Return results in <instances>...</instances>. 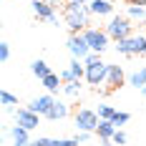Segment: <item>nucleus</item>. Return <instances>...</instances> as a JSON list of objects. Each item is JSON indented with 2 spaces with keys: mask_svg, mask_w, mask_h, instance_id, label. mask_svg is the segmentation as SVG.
I'll return each instance as SVG.
<instances>
[{
  "mask_svg": "<svg viewBox=\"0 0 146 146\" xmlns=\"http://www.w3.org/2000/svg\"><path fill=\"white\" fill-rule=\"evenodd\" d=\"M113 113H116V108H113V106H106V103H101V106H98V116L106 118V121H111V118H113Z\"/></svg>",
  "mask_w": 146,
  "mask_h": 146,
  "instance_id": "obj_23",
  "label": "nucleus"
},
{
  "mask_svg": "<svg viewBox=\"0 0 146 146\" xmlns=\"http://www.w3.org/2000/svg\"><path fill=\"white\" fill-rule=\"evenodd\" d=\"M71 3H78V5H88V0H71Z\"/></svg>",
  "mask_w": 146,
  "mask_h": 146,
  "instance_id": "obj_30",
  "label": "nucleus"
},
{
  "mask_svg": "<svg viewBox=\"0 0 146 146\" xmlns=\"http://www.w3.org/2000/svg\"><path fill=\"white\" fill-rule=\"evenodd\" d=\"M106 76H108V63L98 60V63L86 66V83L88 86H103L106 83Z\"/></svg>",
  "mask_w": 146,
  "mask_h": 146,
  "instance_id": "obj_7",
  "label": "nucleus"
},
{
  "mask_svg": "<svg viewBox=\"0 0 146 146\" xmlns=\"http://www.w3.org/2000/svg\"><path fill=\"white\" fill-rule=\"evenodd\" d=\"M0 101H3V106H15V103H18V96L10 93V91H3V93H0Z\"/></svg>",
  "mask_w": 146,
  "mask_h": 146,
  "instance_id": "obj_24",
  "label": "nucleus"
},
{
  "mask_svg": "<svg viewBox=\"0 0 146 146\" xmlns=\"http://www.w3.org/2000/svg\"><path fill=\"white\" fill-rule=\"evenodd\" d=\"M129 18H133V20H144L146 18V8L144 5H129Z\"/></svg>",
  "mask_w": 146,
  "mask_h": 146,
  "instance_id": "obj_21",
  "label": "nucleus"
},
{
  "mask_svg": "<svg viewBox=\"0 0 146 146\" xmlns=\"http://www.w3.org/2000/svg\"><path fill=\"white\" fill-rule=\"evenodd\" d=\"M15 121H18V126H23V129H28V131L38 129V113H35V111H30L28 106L15 111Z\"/></svg>",
  "mask_w": 146,
  "mask_h": 146,
  "instance_id": "obj_10",
  "label": "nucleus"
},
{
  "mask_svg": "<svg viewBox=\"0 0 146 146\" xmlns=\"http://www.w3.org/2000/svg\"><path fill=\"white\" fill-rule=\"evenodd\" d=\"M98 123H101V116H98L96 111H91V108L76 111V129H78V131L93 133L96 129H98Z\"/></svg>",
  "mask_w": 146,
  "mask_h": 146,
  "instance_id": "obj_3",
  "label": "nucleus"
},
{
  "mask_svg": "<svg viewBox=\"0 0 146 146\" xmlns=\"http://www.w3.org/2000/svg\"><path fill=\"white\" fill-rule=\"evenodd\" d=\"M40 83L48 88V93H56V91H60V88H63V86H60V83H63V78H60L58 73H50V76H45Z\"/></svg>",
  "mask_w": 146,
  "mask_h": 146,
  "instance_id": "obj_16",
  "label": "nucleus"
},
{
  "mask_svg": "<svg viewBox=\"0 0 146 146\" xmlns=\"http://www.w3.org/2000/svg\"><path fill=\"white\" fill-rule=\"evenodd\" d=\"M98 60H101V53H88L83 63H86V66H91V63H98Z\"/></svg>",
  "mask_w": 146,
  "mask_h": 146,
  "instance_id": "obj_28",
  "label": "nucleus"
},
{
  "mask_svg": "<svg viewBox=\"0 0 146 146\" xmlns=\"http://www.w3.org/2000/svg\"><path fill=\"white\" fill-rule=\"evenodd\" d=\"M129 83L136 88H146V66H141V68H136V71L129 76Z\"/></svg>",
  "mask_w": 146,
  "mask_h": 146,
  "instance_id": "obj_18",
  "label": "nucleus"
},
{
  "mask_svg": "<svg viewBox=\"0 0 146 146\" xmlns=\"http://www.w3.org/2000/svg\"><path fill=\"white\" fill-rule=\"evenodd\" d=\"M60 78H63V83H71V81H81V78H86V63L78 58H73L68 63V68L60 73Z\"/></svg>",
  "mask_w": 146,
  "mask_h": 146,
  "instance_id": "obj_8",
  "label": "nucleus"
},
{
  "mask_svg": "<svg viewBox=\"0 0 146 146\" xmlns=\"http://www.w3.org/2000/svg\"><path fill=\"white\" fill-rule=\"evenodd\" d=\"M13 141H15V146H30V141H28V129H23V126H13Z\"/></svg>",
  "mask_w": 146,
  "mask_h": 146,
  "instance_id": "obj_19",
  "label": "nucleus"
},
{
  "mask_svg": "<svg viewBox=\"0 0 146 146\" xmlns=\"http://www.w3.org/2000/svg\"><path fill=\"white\" fill-rule=\"evenodd\" d=\"M68 50H71L73 58L86 60V56L91 53V45H88L86 35H83V33H71V38H68Z\"/></svg>",
  "mask_w": 146,
  "mask_h": 146,
  "instance_id": "obj_6",
  "label": "nucleus"
},
{
  "mask_svg": "<svg viewBox=\"0 0 146 146\" xmlns=\"http://www.w3.org/2000/svg\"><path fill=\"white\" fill-rule=\"evenodd\" d=\"M45 3H50V5H56V3H58V0H45Z\"/></svg>",
  "mask_w": 146,
  "mask_h": 146,
  "instance_id": "obj_31",
  "label": "nucleus"
},
{
  "mask_svg": "<svg viewBox=\"0 0 146 146\" xmlns=\"http://www.w3.org/2000/svg\"><path fill=\"white\" fill-rule=\"evenodd\" d=\"M53 103H56L53 93H45V96H38V98H33L28 108H30V111H35L38 116H48V111L53 108Z\"/></svg>",
  "mask_w": 146,
  "mask_h": 146,
  "instance_id": "obj_11",
  "label": "nucleus"
},
{
  "mask_svg": "<svg viewBox=\"0 0 146 146\" xmlns=\"http://www.w3.org/2000/svg\"><path fill=\"white\" fill-rule=\"evenodd\" d=\"M116 50L123 56H141V53H146V38L144 35H131L126 40H118Z\"/></svg>",
  "mask_w": 146,
  "mask_h": 146,
  "instance_id": "obj_5",
  "label": "nucleus"
},
{
  "mask_svg": "<svg viewBox=\"0 0 146 146\" xmlns=\"http://www.w3.org/2000/svg\"><path fill=\"white\" fill-rule=\"evenodd\" d=\"M126 3H129V5H144L146 8V0H126Z\"/></svg>",
  "mask_w": 146,
  "mask_h": 146,
  "instance_id": "obj_29",
  "label": "nucleus"
},
{
  "mask_svg": "<svg viewBox=\"0 0 146 146\" xmlns=\"http://www.w3.org/2000/svg\"><path fill=\"white\" fill-rule=\"evenodd\" d=\"M129 118H131V116H129L126 111H116L111 121H113V126H116V129H118V126H126V123H129Z\"/></svg>",
  "mask_w": 146,
  "mask_h": 146,
  "instance_id": "obj_22",
  "label": "nucleus"
},
{
  "mask_svg": "<svg viewBox=\"0 0 146 146\" xmlns=\"http://www.w3.org/2000/svg\"><path fill=\"white\" fill-rule=\"evenodd\" d=\"M66 116H68V106H66L63 101H56V103H53V108L48 111V116H45V118L58 121V118H66Z\"/></svg>",
  "mask_w": 146,
  "mask_h": 146,
  "instance_id": "obj_17",
  "label": "nucleus"
},
{
  "mask_svg": "<svg viewBox=\"0 0 146 146\" xmlns=\"http://www.w3.org/2000/svg\"><path fill=\"white\" fill-rule=\"evenodd\" d=\"M116 126H113V121H106V118H101V123H98V129H96V133H98V139H113L116 136Z\"/></svg>",
  "mask_w": 146,
  "mask_h": 146,
  "instance_id": "obj_15",
  "label": "nucleus"
},
{
  "mask_svg": "<svg viewBox=\"0 0 146 146\" xmlns=\"http://www.w3.org/2000/svg\"><path fill=\"white\" fill-rule=\"evenodd\" d=\"M63 18H66V25H68L71 33L88 30V25H91V10H88V5L68 3V5L63 8Z\"/></svg>",
  "mask_w": 146,
  "mask_h": 146,
  "instance_id": "obj_1",
  "label": "nucleus"
},
{
  "mask_svg": "<svg viewBox=\"0 0 146 146\" xmlns=\"http://www.w3.org/2000/svg\"><path fill=\"white\" fill-rule=\"evenodd\" d=\"M63 91H66L68 96H78V91H81V81H71V83H66Z\"/></svg>",
  "mask_w": 146,
  "mask_h": 146,
  "instance_id": "obj_25",
  "label": "nucleus"
},
{
  "mask_svg": "<svg viewBox=\"0 0 146 146\" xmlns=\"http://www.w3.org/2000/svg\"><path fill=\"white\" fill-rule=\"evenodd\" d=\"M111 141H113V144H116V146H123V144H126V141H129V139H126V133H123V131H121V129H118V131H116V136H113Z\"/></svg>",
  "mask_w": 146,
  "mask_h": 146,
  "instance_id": "obj_26",
  "label": "nucleus"
},
{
  "mask_svg": "<svg viewBox=\"0 0 146 146\" xmlns=\"http://www.w3.org/2000/svg\"><path fill=\"white\" fill-rule=\"evenodd\" d=\"M106 33L113 38V40H126V38H131L133 35V25H131V18H126V15H113L111 18V23L106 25Z\"/></svg>",
  "mask_w": 146,
  "mask_h": 146,
  "instance_id": "obj_2",
  "label": "nucleus"
},
{
  "mask_svg": "<svg viewBox=\"0 0 146 146\" xmlns=\"http://www.w3.org/2000/svg\"><path fill=\"white\" fill-rule=\"evenodd\" d=\"M8 58H10V45H8V43H3V45H0V60L5 63Z\"/></svg>",
  "mask_w": 146,
  "mask_h": 146,
  "instance_id": "obj_27",
  "label": "nucleus"
},
{
  "mask_svg": "<svg viewBox=\"0 0 146 146\" xmlns=\"http://www.w3.org/2000/svg\"><path fill=\"white\" fill-rule=\"evenodd\" d=\"M123 81H126V76H123V68L121 66H108V76H106V93H113L116 88L123 86Z\"/></svg>",
  "mask_w": 146,
  "mask_h": 146,
  "instance_id": "obj_9",
  "label": "nucleus"
},
{
  "mask_svg": "<svg viewBox=\"0 0 146 146\" xmlns=\"http://www.w3.org/2000/svg\"><path fill=\"white\" fill-rule=\"evenodd\" d=\"M33 73H35V76H38L40 81H43L45 76H50V73H53V71H50V66H48L45 60H40V58H38V60H35V63H33Z\"/></svg>",
  "mask_w": 146,
  "mask_h": 146,
  "instance_id": "obj_20",
  "label": "nucleus"
},
{
  "mask_svg": "<svg viewBox=\"0 0 146 146\" xmlns=\"http://www.w3.org/2000/svg\"><path fill=\"white\" fill-rule=\"evenodd\" d=\"M141 91H144V96H146V88H141Z\"/></svg>",
  "mask_w": 146,
  "mask_h": 146,
  "instance_id": "obj_32",
  "label": "nucleus"
},
{
  "mask_svg": "<svg viewBox=\"0 0 146 146\" xmlns=\"http://www.w3.org/2000/svg\"><path fill=\"white\" fill-rule=\"evenodd\" d=\"M83 35H86L88 45H91V53H103L108 48V40H111V35L101 28H88V30H83Z\"/></svg>",
  "mask_w": 146,
  "mask_h": 146,
  "instance_id": "obj_4",
  "label": "nucleus"
},
{
  "mask_svg": "<svg viewBox=\"0 0 146 146\" xmlns=\"http://www.w3.org/2000/svg\"><path fill=\"white\" fill-rule=\"evenodd\" d=\"M88 10H91V15H111L113 13V5L108 0H91Z\"/></svg>",
  "mask_w": 146,
  "mask_h": 146,
  "instance_id": "obj_14",
  "label": "nucleus"
},
{
  "mask_svg": "<svg viewBox=\"0 0 146 146\" xmlns=\"http://www.w3.org/2000/svg\"><path fill=\"white\" fill-rule=\"evenodd\" d=\"M78 139H38L30 141V146H78Z\"/></svg>",
  "mask_w": 146,
  "mask_h": 146,
  "instance_id": "obj_13",
  "label": "nucleus"
},
{
  "mask_svg": "<svg viewBox=\"0 0 146 146\" xmlns=\"http://www.w3.org/2000/svg\"><path fill=\"white\" fill-rule=\"evenodd\" d=\"M33 13L38 15L40 20L56 23V5H50V3H45V0H33Z\"/></svg>",
  "mask_w": 146,
  "mask_h": 146,
  "instance_id": "obj_12",
  "label": "nucleus"
}]
</instances>
